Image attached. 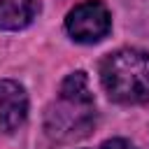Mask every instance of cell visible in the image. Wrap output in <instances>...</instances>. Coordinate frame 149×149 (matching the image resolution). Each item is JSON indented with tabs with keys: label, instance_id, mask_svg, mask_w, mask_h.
<instances>
[{
	"label": "cell",
	"instance_id": "obj_4",
	"mask_svg": "<svg viewBox=\"0 0 149 149\" xmlns=\"http://www.w3.org/2000/svg\"><path fill=\"white\" fill-rule=\"evenodd\" d=\"M28 119V93L14 79H0V130L14 133Z\"/></svg>",
	"mask_w": 149,
	"mask_h": 149
},
{
	"label": "cell",
	"instance_id": "obj_2",
	"mask_svg": "<svg viewBox=\"0 0 149 149\" xmlns=\"http://www.w3.org/2000/svg\"><path fill=\"white\" fill-rule=\"evenodd\" d=\"M100 84L109 100L119 105L149 102V54L123 47L100 61Z\"/></svg>",
	"mask_w": 149,
	"mask_h": 149
},
{
	"label": "cell",
	"instance_id": "obj_5",
	"mask_svg": "<svg viewBox=\"0 0 149 149\" xmlns=\"http://www.w3.org/2000/svg\"><path fill=\"white\" fill-rule=\"evenodd\" d=\"M40 0H0V30H21L33 23Z\"/></svg>",
	"mask_w": 149,
	"mask_h": 149
},
{
	"label": "cell",
	"instance_id": "obj_3",
	"mask_svg": "<svg viewBox=\"0 0 149 149\" xmlns=\"http://www.w3.org/2000/svg\"><path fill=\"white\" fill-rule=\"evenodd\" d=\"M65 30L79 44H95L112 30V14L102 0H84L65 16Z\"/></svg>",
	"mask_w": 149,
	"mask_h": 149
},
{
	"label": "cell",
	"instance_id": "obj_6",
	"mask_svg": "<svg viewBox=\"0 0 149 149\" xmlns=\"http://www.w3.org/2000/svg\"><path fill=\"white\" fill-rule=\"evenodd\" d=\"M100 149H137L133 142L123 140V137H112V140H105L100 144Z\"/></svg>",
	"mask_w": 149,
	"mask_h": 149
},
{
	"label": "cell",
	"instance_id": "obj_1",
	"mask_svg": "<svg viewBox=\"0 0 149 149\" xmlns=\"http://www.w3.org/2000/svg\"><path fill=\"white\" fill-rule=\"evenodd\" d=\"M95 128V102L84 70L70 72L61 86L58 98L44 112V133L56 144H70L91 135Z\"/></svg>",
	"mask_w": 149,
	"mask_h": 149
}]
</instances>
